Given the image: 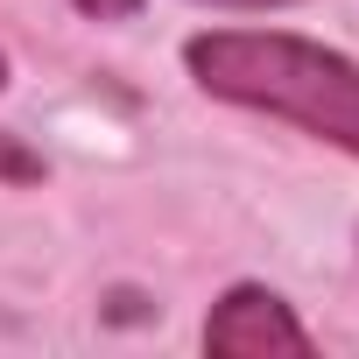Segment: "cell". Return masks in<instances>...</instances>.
<instances>
[{
    "label": "cell",
    "mask_w": 359,
    "mask_h": 359,
    "mask_svg": "<svg viewBox=\"0 0 359 359\" xmlns=\"http://www.w3.org/2000/svg\"><path fill=\"white\" fill-rule=\"evenodd\" d=\"M198 8H261L268 15V8H289V0H198Z\"/></svg>",
    "instance_id": "5b68a950"
},
{
    "label": "cell",
    "mask_w": 359,
    "mask_h": 359,
    "mask_svg": "<svg viewBox=\"0 0 359 359\" xmlns=\"http://www.w3.org/2000/svg\"><path fill=\"white\" fill-rule=\"evenodd\" d=\"M78 15H92V22H134L141 15V0H71Z\"/></svg>",
    "instance_id": "3957f363"
},
{
    "label": "cell",
    "mask_w": 359,
    "mask_h": 359,
    "mask_svg": "<svg viewBox=\"0 0 359 359\" xmlns=\"http://www.w3.org/2000/svg\"><path fill=\"white\" fill-rule=\"evenodd\" d=\"M205 352H226V359H261V352H310V331L296 324V310L261 289V282H240L212 303L205 317Z\"/></svg>",
    "instance_id": "7a4b0ae2"
},
{
    "label": "cell",
    "mask_w": 359,
    "mask_h": 359,
    "mask_svg": "<svg viewBox=\"0 0 359 359\" xmlns=\"http://www.w3.org/2000/svg\"><path fill=\"white\" fill-rule=\"evenodd\" d=\"M0 169H8V176H22V184H29V176H43V162H36V155H22L8 134H0Z\"/></svg>",
    "instance_id": "277c9868"
},
{
    "label": "cell",
    "mask_w": 359,
    "mask_h": 359,
    "mask_svg": "<svg viewBox=\"0 0 359 359\" xmlns=\"http://www.w3.org/2000/svg\"><path fill=\"white\" fill-rule=\"evenodd\" d=\"M0 85H8V57H0Z\"/></svg>",
    "instance_id": "8992f818"
},
{
    "label": "cell",
    "mask_w": 359,
    "mask_h": 359,
    "mask_svg": "<svg viewBox=\"0 0 359 359\" xmlns=\"http://www.w3.org/2000/svg\"><path fill=\"white\" fill-rule=\"evenodd\" d=\"M198 92L289 120L345 155H359V64L282 29H205L184 43Z\"/></svg>",
    "instance_id": "6da1fadb"
}]
</instances>
